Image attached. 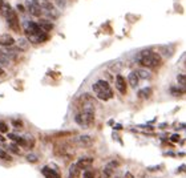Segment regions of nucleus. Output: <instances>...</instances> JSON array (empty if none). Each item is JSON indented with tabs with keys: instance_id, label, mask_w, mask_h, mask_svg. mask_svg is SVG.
I'll use <instances>...</instances> for the list:
<instances>
[{
	"instance_id": "nucleus-9",
	"label": "nucleus",
	"mask_w": 186,
	"mask_h": 178,
	"mask_svg": "<svg viewBox=\"0 0 186 178\" xmlns=\"http://www.w3.org/2000/svg\"><path fill=\"white\" fill-rule=\"evenodd\" d=\"M15 44V39L8 33H0V45L2 47H11Z\"/></svg>"
},
{
	"instance_id": "nucleus-24",
	"label": "nucleus",
	"mask_w": 186,
	"mask_h": 178,
	"mask_svg": "<svg viewBox=\"0 0 186 178\" xmlns=\"http://www.w3.org/2000/svg\"><path fill=\"white\" fill-rule=\"evenodd\" d=\"M0 132H3V133H7V132H8L7 124H6V122H3V121H0Z\"/></svg>"
},
{
	"instance_id": "nucleus-33",
	"label": "nucleus",
	"mask_w": 186,
	"mask_h": 178,
	"mask_svg": "<svg viewBox=\"0 0 186 178\" xmlns=\"http://www.w3.org/2000/svg\"><path fill=\"white\" fill-rule=\"evenodd\" d=\"M4 3H6V2H4V0H0V8H2V6H3Z\"/></svg>"
},
{
	"instance_id": "nucleus-29",
	"label": "nucleus",
	"mask_w": 186,
	"mask_h": 178,
	"mask_svg": "<svg viewBox=\"0 0 186 178\" xmlns=\"http://www.w3.org/2000/svg\"><path fill=\"white\" fill-rule=\"evenodd\" d=\"M171 141H174V142L180 141V136H178V134H173V136H171Z\"/></svg>"
},
{
	"instance_id": "nucleus-20",
	"label": "nucleus",
	"mask_w": 186,
	"mask_h": 178,
	"mask_svg": "<svg viewBox=\"0 0 186 178\" xmlns=\"http://www.w3.org/2000/svg\"><path fill=\"white\" fill-rule=\"evenodd\" d=\"M0 158L4 159V161H11V159H12L11 155L8 154V153L6 152V150H3L2 148H0Z\"/></svg>"
},
{
	"instance_id": "nucleus-12",
	"label": "nucleus",
	"mask_w": 186,
	"mask_h": 178,
	"mask_svg": "<svg viewBox=\"0 0 186 178\" xmlns=\"http://www.w3.org/2000/svg\"><path fill=\"white\" fill-rule=\"evenodd\" d=\"M128 81H129L132 88H137V87H138L140 77H138V74H137L136 70H134V72H130L129 73V76H128Z\"/></svg>"
},
{
	"instance_id": "nucleus-26",
	"label": "nucleus",
	"mask_w": 186,
	"mask_h": 178,
	"mask_svg": "<svg viewBox=\"0 0 186 178\" xmlns=\"http://www.w3.org/2000/svg\"><path fill=\"white\" fill-rule=\"evenodd\" d=\"M10 149L12 150L13 153H16V154H19V153H20V150L17 149V146H16V144H11V145H10Z\"/></svg>"
},
{
	"instance_id": "nucleus-4",
	"label": "nucleus",
	"mask_w": 186,
	"mask_h": 178,
	"mask_svg": "<svg viewBox=\"0 0 186 178\" xmlns=\"http://www.w3.org/2000/svg\"><path fill=\"white\" fill-rule=\"evenodd\" d=\"M74 120L81 128H91L95 122V110H80Z\"/></svg>"
},
{
	"instance_id": "nucleus-28",
	"label": "nucleus",
	"mask_w": 186,
	"mask_h": 178,
	"mask_svg": "<svg viewBox=\"0 0 186 178\" xmlns=\"http://www.w3.org/2000/svg\"><path fill=\"white\" fill-rule=\"evenodd\" d=\"M171 92L174 93L175 96H178V95H181V93H182V91H178V89H174V88H171Z\"/></svg>"
},
{
	"instance_id": "nucleus-16",
	"label": "nucleus",
	"mask_w": 186,
	"mask_h": 178,
	"mask_svg": "<svg viewBox=\"0 0 186 178\" xmlns=\"http://www.w3.org/2000/svg\"><path fill=\"white\" fill-rule=\"evenodd\" d=\"M11 63L10 56L7 55L6 51H0V66H8Z\"/></svg>"
},
{
	"instance_id": "nucleus-36",
	"label": "nucleus",
	"mask_w": 186,
	"mask_h": 178,
	"mask_svg": "<svg viewBox=\"0 0 186 178\" xmlns=\"http://www.w3.org/2000/svg\"><path fill=\"white\" fill-rule=\"evenodd\" d=\"M51 2H52V0H51Z\"/></svg>"
},
{
	"instance_id": "nucleus-34",
	"label": "nucleus",
	"mask_w": 186,
	"mask_h": 178,
	"mask_svg": "<svg viewBox=\"0 0 186 178\" xmlns=\"http://www.w3.org/2000/svg\"><path fill=\"white\" fill-rule=\"evenodd\" d=\"M0 141H4V137H3L2 134H0Z\"/></svg>"
},
{
	"instance_id": "nucleus-27",
	"label": "nucleus",
	"mask_w": 186,
	"mask_h": 178,
	"mask_svg": "<svg viewBox=\"0 0 186 178\" xmlns=\"http://www.w3.org/2000/svg\"><path fill=\"white\" fill-rule=\"evenodd\" d=\"M12 125L15 126V128H21V126H23V122H21V121H16V120H13V121H12Z\"/></svg>"
},
{
	"instance_id": "nucleus-23",
	"label": "nucleus",
	"mask_w": 186,
	"mask_h": 178,
	"mask_svg": "<svg viewBox=\"0 0 186 178\" xmlns=\"http://www.w3.org/2000/svg\"><path fill=\"white\" fill-rule=\"evenodd\" d=\"M56 4H57V7H60V8H64L66 6V0H53Z\"/></svg>"
},
{
	"instance_id": "nucleus-22",
	"label": "nucleus",
	"mask_w": 186,
	"mask_h": 178,
	"mask_svg": "<svg viewBox=\"0 0 186 178\" xmlns=\"http://www.w3.org/2000/svg\"><path fill=\"white\" fill-rule=\"evenodd\" d=\"M84 178H95V172L89 170V169H87L85 172H84Z\"/></svg>"
},
{
	"instance_id": "nucleus-14",
	"label": "nucleus",
	"mask_w": 186,
	"mask_h": 178,
	"mask_svg": "<svg viewBox=\"0 0 186 178\" xmlns=\"http://www.w3.org/2000/svg\"><path fill=\"white\" fill-rule=\"evenodd\" d=\"M77 142L81 146H91L93 144V138L91 136H80L77 138Z\"/></svg>"
},
{
	"instance_id": "nucleus-10",
	"label": "nucleus",
	"mask_w": 186,
	"mask_h": 178,
	"mask_svg": "<svg viewBox=\"0 0 186 178\" xmlns=\"http://www.w3.org/2000/svg\"><path fill=\"white\" fill-rule=\"evenodd\" d=\"M41 172H43V174H44L45 178H61L59 173H57L55 169L49 167V166H44Z\"/></svg>"
},
{
	"instance_id": "nucleus-15",
	"label": "nucleus",
	"mask_w": 186,
	"mask_h": 178,
	"mask_svg": "<svg viewBox=\"0 0 186 178\" xmlns=\"http://www.w3.org/2000/svg\"><path fill=\"white\" fill-rule=\"evenodd\" d=\"M37 24L44 32H49V31H52V28H53L52 21H49V20H40Z\"/></svg>"
},
{
	"instance_id": "nucleus-35",
	"label": "nucleus",
	"mask_w": 186,
	"mask_h": 178,
	"mask_svg": "<svg viewBox=\"0 0 186 178\" xmlns=\"http://www.w3.org/2000/svg\"><path fill=\"white\" fill-rule=\"evenodd\" d=\"M68 178H73V177H70V176H69V177H68Z\"/></svg>"
},
{
	"instance_id": "nucleus-30",
	"label": "nucleus",
	"mask_w": 186,
	"mask_h": 178,
	"mask_svg": "<svg viewBox=\"0 0 186 178\" xmlns=\"http://www.w3.org/2000/svg\"><path fill=\"white\" fill-rule=\"evenodd\" d=\"M122 178H134V176H133L132 173H129V172H126V173H125V176H124Z\"/></svg>"
},
{
	"instance_id": "nucleus-13",
	"label": "nucleus",
	"mask_w": 186,
	"mask_h": 178,
	"mask_svg": "<svg viewBox=\"0 0 186 178\" xmlns=\"http://www.w3.org/2000/svg\"><path fill=\"white\" fill-rule=\"evenodd\" d=\"M8 138L12 140V141H15L17 145L28 146V142H27V140H25V138H23V137H19V136H16V134H12V133H10V134H8Z\"/></svg>"
},
{
	"instance_id": "nucleus-2",
	"label": "nucleus",
	"mask_w": 186,
	"mask_h": 178,
	"mask_svg": "<svg viewBox=\"0 0 186 178\" xmlns=\"http://www.w3.org/2000/svg\"><path fill=\"white\" fill-rule=\"evenodd\" d=\"M137 59H138V63L145 68H156L161 64V56L153 51H142Z\"/></svg>"
},
{
	"instance_id": "nucleus-6",
	"label": "nucleus",
	"mask_w": 186,
	"mask_h": 178,
	"mask_svg": "<svg viewBox=\"0 0 186 178\" xmlns=\"http://www.w3.org/2000/svg\"><path fill=\"white\" fill-rule=\"evenodd\" d=\"M6 19L8 21V25L15 31V32H20V23H19V19H17V15L15 10H11L10 12L6 15Z\"/></svg>"
},
{
	"instance_id": "nucleus-7",
	"label": "nucleus",
	"mask_w": 186,
	"mask_h": 178,
	"mask_svg": "<svg viewBox=\"0 0 186 178\" xmlns=\"http://www.w3.org/2000/svg\"><path fill=\"white\" fill-rule=\"evenodd\" d=\"M27 6H28V11L32 16L40 17L43 15V11H41V8H40L36 0H27Z\"/></svg>"
},
{
	"instance_id": "nucleus-17",
	"label": "nucleus",
	"mask_w": 186,
	"mask_h": 178,
	"mask_svg": "<svg viewBox=\"0 0 186 178\" xmlns=\"http://www.w3.org/2000/svg\"><path fill=\"white\" fill-rule=\"evenodd\" d=\"M138 96L141 99H149L152 96V88H144L138 92Z\"/></svg>"
},
{
	"instance_id": "nucleus-31",
	"label": "nucleus",
	"mask_w": 186,
	"mask_h": 178,
	"mask_svg": "<svg viewBox=\"0 0 186 178\" xmlns=\"http://www.w3.org/2000/svg\"><path fill=\"white\" fill-rule=\"evenodd\" d=\"M17 10H19L20 12H23V11H24V7H23V6H20V4H19V6H17Z\"/></svg>"
},
{
	"instance_id": "nucleus-18",
	"label": "nucleus",
	"mask_w": 186,
	"mask_h": 178,
	"mask_svg": "<svg viewBox=\"0 0 186 178\" xmlns=\"http://www.w3.org/2000/svg\"><path fill=\"white\" fill-rule=\"evenodd\" d=\"M80 172H81V170L78 169V166L76 165V163L69 167V176H70V177H73V178L78 177V176H80Z\"/></svg>"
},
{
	"instance_id": "nucleus-21",
	"label": "nucleus",
	"mask_w": 186,
	"mask_h": 178,
	"mask_svg": "<svg viewBox=\"0 0 186 178\" xmlns=\"http://www.w3.org/2000/svg\"><path fill=\"white\" fill-rule=\"evenodd\" d=\"M177 80H178V83L181 84V85L182 87H185V84H186V77H185V74H178V76H177Z\"/></svg>"
},
{
	"instance_id": "nucleus-3",
	"label": "nucleus",
	"mask_w": 186,
	"mask_h": 178,
	"mask_svg": "<svg viewBox=\"0 0 186 178\" xmlns=\"http://www.w3.org/2000/svg\"><path fill=\"white\" fill-rule=\"evenodd\" d=\"M93 92H95V95L97 96V99L103 100V101H108L113 97V91L110 85L108 84V81H105V80H99V81H96L93 84Z\"/></svg>"
},
{
	"instance_id": "nucleus-1",
	"label": "nucleus",
	"mask_w": 186,
	"mask_h": 178,
	"mask_svg": "<svg viewBox=\"0 0 186 178\" xmlns=\"http://www.w3.org/2000/svg\"><path fill=\"white\" fill-rule=\"evenodd\" d=\"M24 31H25V35L28 37L29 43H33V44H37V43H43L48 39L47 36V32L40 28L37 23H32V21H27L25 25H24Z\"/></svg>"
},
{
	"instance_id": "nucleus-11",
	"label": "nucleus",
	"mask_w": 186,
	"mask_h": 178,
	"mask_svg": "<svg viewBox=\"0 0 186 178\" xmlns=\"http://www.w3.org/2000/svg\"><path fill=\"white\" fill-rule=\"evenodd\" d=\"M92 163H93V158H81V159H78L76 165L78 166L80 170H82V169H89L92 166Z\"/></svg>"
},
{
	"instance_id": "nucleus-19",
	"label": "nucleus",
	"mask_w": 186,
	"mask_h": 178,
	"mask_svg": "<svg viewBox=\"0 0 186 178\" xmlns=\"http://www.w3.org/2000/svg\"><path fill=\"white\" fill-rule=\"evenodd\" d=\"M137 74H138V77L140 78H150V73L148 72V70H145V69H138V70H136Z\"/></svg>"
},
{
	"instance_id": "nucleus-25",
	"label": "nucleus",
	"mask_w": 186,
	"mask_h": 178,
	"mask_svg": "<svg viewBox=\"0 0 186 178\" xmlns=\"http://www.w3.org/2000/svg\"><path fill=\"white\" fill-rule=\"evenodd\" d=\"M27 159H28L29 162H37V157L35 154H28L27 155Z\"/></svg>"
},
{
	"instance_id": "nucleus-5",
	"label": "nucleus",
	"mask_w": 186,
	"mask_h": 178,
	"mask_svg": "<svg viewBox=\"0 0 186 178\" xmlns=\"http://www.w3.org/2000/svg\"><path fill=\"white\" fill-rule=\"evenodd\" d=\"M78 106H80V110H95L96 101L91 95L85 93V95H82L78 99Z\"/></svg>"
},
{
	"instance_id": "nucleus-8",
	"label": "nucleus",
	"mask_w": 186,
	"mask_h": 178,
	"mask_svg": "<svg viewBox=\"0 0 186 178\" xmlns=\"http://www.w3.org/2000/svg\"><path fill=\"white\" fill-rule=\"evenodd\" d=\"M116 88H117V91L121 93V95H125V93H126V89H128L126 80L124 78L121 74H117V76H116Z\"/></svg>"
},
{
	"instance_id": "nucleus-32",
	"label": "nucleus",
	"mask_w": 186,
	"mask_h": 178,
	"mask_svg": "<svg viewBox=\"0 0 186 178\" xmlns=\"http://www.w3.org/2000/svg\"><path fill=\"white\" fill-rule=\"evenodd\" d=\"M3 74H4V70L2 69V66H0V76H3Z\"/></svg>"
}]
</instances>
